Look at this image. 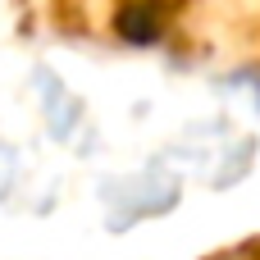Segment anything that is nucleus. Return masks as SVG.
I'll return each instance as SVG.
<instances>
[{"label":"nucleus","instance_id":"nucleus-1","mask_svg":"<svg viewBox=\"0 0 260 260\" xmlns=\"http://www.w3.org/2000/svg\"><path fill=\"white\" fill-rule=\"evenodd\" d=\"M119 32H123L128 41H155V37H160V14H155L151 5H128V9L119 14Z\"/></svg>","mask_w":260,"mask_h":260}]
</instances>
